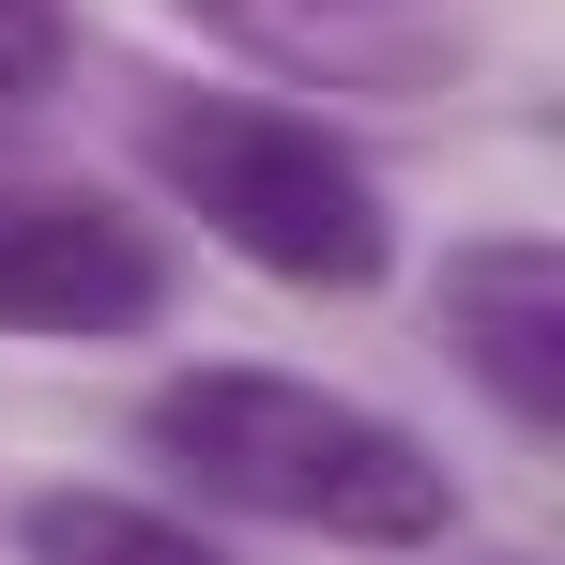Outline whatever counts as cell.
Returning a JSON list of instances; mask_svg holds the SVG:
<instances>
[{"instance_id": "obj_1", "label": "cell", "mask_w": 565, "mask_h": 565, "mask_svg": "<svg viewBox=\"0 0 565 565\" xmlns=\"http://www.w3.org/2000/svg\"><path fill=\"white\" fill-rule=\"evenodd\" d=\"M138 444L184 473L199 504L260 520V535H321V551H382V565L459 551V459L413 413L352 397V382L199 352V367H169L138 397Z\"/></svg>"}, {"instance_id": "obj_2", "label": "cell", "mask_w": 565, "mask_h": 565, "mask_svg": "<svg viewBox=\"0 0 565 565\" xmlns=\"http://www.w3.org/2000/svg\"><path fill=\"white\" fill-rule=\"evenodd\" d=\"M138 169L169 214H199L214 260L276 290H352L397 276V214H382V169L321 122V107H276V93H153L138 107Z\"/></svg>"}, {"instance_id": "obj_3", "label": "cell", "mask_w": 565, "mask_h": 565, "mask_svg": "<svg viewBox=\"0 0 565 565\" xmlns=\"http://www.w3.org/2000/svg\"><path fill=\"white\" fill-rule=\"evenodd\" d=\"M169 321V230L122 214L77 169H31L0 153V337L31 352H107V337H153Z\"/></svg>"}, {"instance_id": "obj_4", "label": "cell", "mask_w": 565, "mask_h": 565, "mask_svg": "<svg viewBox=\"0 0 565 565\" xmlns=\"http://www.w3.org/2000/svg\"><path fill=\"white\" fill-rule=\"evenodd\" d=\"M199 46L260 62L290 93H352V107H428L473 77V15L459 0H169Z\"/></svg>"}, {"instance_id": "obj_5", "label": "cell", "mask_w": 565, "mask_h": 565, "mask_svg": "<svg viewBox=\"0 0 565 565\" xmlns=\"http://www.w3.org/2000/svg\"><path fill=\"white\" fill-rule=\"evenodd\" d=\"M428 321H444V367H459L520 444H565V245L551 230H473V245H444Z\"/></svg>"}, {"instance_id": "obj_6", "label": "cell", "mask_w": 565, "mask_h": 565, "mask_svg": "<svg viewBox=\"0 0 565 565\" xmlns=\"http://www.w3.org/2000/svg\"><path fill=\"white\" fill-rule=\"evenodd\" d=\"M15 565H230L184 504H138V489H31L15 504Z\"/></svg>"}, {"instance_id": "obj_7", "label": "cell", "mask_w": 565, "mask_h": 565, "mask_svg": "<svg viewBox=\"0 0 565 565\" xmlns=\"http://www.w3.org/2000/svg\"><path fill=\"white\" fill-rule=\"evenodd\" d=\"M62 62H77V0H0V122L62 93Z\"/></svg>"}]
</instances>
